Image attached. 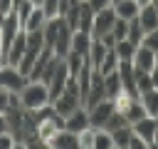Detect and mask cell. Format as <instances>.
Returning <instances> with one entry per match:
<instances>
[{"instance_id":"cell-1","label":"cell","mask_w":158,"mask_h":149,"mask_svg":"<svg viewBox=\"0 0 158 149\" xmlns=\"http://www.w3.org/2000/svg\"><path fill=\"white\" fill-rule=\"evenodd\" d=\"M20 102L25 109H40L44 104H52V94H49V87L42 82V79H27V84L22 87L20 92Z\"/></svg>"},{"instance_id":"cell-2","label":"cell","mask_w":158,"mask_h":149,"mask_svg":"<svg viewBox=\"0 0 158 149\" xmlns=\"http://www.w3.org/2000/svg\"><path fill=\"white\" fill-rule=\"evenodd\" d=\"M59 129H64V117H59L57 112L37 119V142H40L42 147H49V142L57 137Z\"/></svg>"},{"instance_id":"cell-3","label":"cell","mask_w":158,"mask_h":149,"mask_svg":"<svg viewBox=\"0 0 158 149\" xmlns=\"http://www.w3.org/2000/svg\"><path fill=\"white\" fill-rule=\"evenodd\" d=\"M27 84V74H22L20 72V67H15V65H2L0 67V89H5V92H22V87Z\"/></svg>"},{"instance_id":"cell-4","label":"cell","mask_w":158,"mask_h":149,"mask_svg":"<svg viewBox=\"0 0 158 149\" xmlns=\"http://www.w3.org/2000/svg\"><path fill=\"white\" fill-rule=\"evenodd\" d=\"M116 10L114 7H104V10H99L96 15H94V25H91V37H96V40H101L104 35H109L111 30H114V25H116Z\"/></svg>"},{"instance_id":"cell-5","label":"cell","mask_w":158,"mask_h":149,"mask_svg":"<svg viewBox=\"0 0 158 149\" xmlns=\"http://www.w3.org/2000/svg\"><path fill=\"white\" fill-rule=\"evenodd\" d=\"M116 112V104H114V99H101V102H96L94 107H89V122H91V127H104L106 124V119L111 117Z\"/></svg>"},{"instance_id":"cell-6","label":"cell","mask_w":158,"mask_h":149,"mask_svg":"<svg viewBox=\"0 0 158 149\" xmlns=\"http://www.w3.org/2000/svg\"><path fill=\"white\" fill-rule=\"evenodd\" d=\"M25 47H27V32L25 30H20L17 32V37L10 42V47L5 50V55H2V60L7 62V65H20V60H22V55H25Z\"/></svg>"},{"instance_id":"cell-7","label":"cell","mask_w":158,"mask_h":149,"mask_svg":"<svg viewBox=\"0 0 158 149\" xmlns=\"http://www.w3.org/2000/svg\"><path fill=\"white\" fill-rule=\"evenodd\" d=\"M94 15H96V10H94L86 0H81V2H79V10H77V22H74V30H81V32H89V35H91Z\"/></svg>"},{"instance_id":"cell-8","label":"cell","mask_w":158,"mask_h":149,"mask_svg":"<svg viewBox=\"0 0 158 149\" xmlns=\"http://www.w3.org/2000/svg\"><path fill=\"white\" fill-rule=\"evenodd\" d=\"M133 67H138V70H146V72H151L153 67H156V52L151 50V47H146V45H138L136 47V55H133Z\"/></svg>"},{"instance_id":"cell-9","label":"cell","mask_w":158,"mask_h":149,"mask_svg":"<svg viewBox=\"0 0 158 149\" xmlns=\"http://www.w3.org/2000/svg\"><path fill=\"white\" fill-rule=\"evenodd\" d=\"M91 122H89V109L81 104V107H77L69 117H64V127L67 129H72V132H81L84 127H89Z\"/></svg>"},{"instance_id":"cell-10","label":"cell","mask_w":158,"mask_h":149,"mask_svg":"<svg viewBox=\"0 0 158 149\" xmlns=\"http://www.w3.org/2000/svg\"><path fill=\"white\" fill-rule=\"evenodd\" d=\"M131 127H133V132H136L141 139H146V142H148V147H151L153 134H156V129H158V117H143V119L133 122Z\"/></svg>"},{"instance_id":"cell-11","label":"cell","mask_w":158,"mask_h":149,"mask_svg":"<svg viewBox=\"0 0 158 149\" xmlns=\"http://www.w3.org/2000/svg\"><path fill=\"white\" fill-rule=\"evenodd\" d=\"M49 147L52 149H79V139H77V132H72V129H59L57 132V137L49 142Z\"/></svg>"},{"instance_id":"cell-12","label":"cell","mask_w":158,"mask_h":149,"mask_svg":"<svg viewBox=\"0 0 158 149\" xmlns=\"http://www.w3.org/2000/svg\"><path fill=\"white\" fill-rule=\"evenodd\" d=\"M138 22L143 25V30H146V32L156 30V27H158V7H156L153 2L141 5V10H138Z\"/></svg>"},{"instance_id":"cell-13","label":"cell","mask_w":158,"mask_h":149,"mask_svg":"<svg viewBox=\"0 0 158 149\" xmlns=\"http://www.w3.org/2000/svg\"><path fill=\"white\" fill-rule=\"evenodd\" d=\"M109 50H111V47H106V45H104V40L91 37V47H89V55H86L89 65H91L94 70H99V65L104 62V57H106V52H109Z\"/></svg>"},{"instance_id":"cell-14","label":"cell","mask_w":158,"mask_h":149,"mask_svg":"<svg viewBox=\"0 0 158 149\" xmlns=\"http://www.w3.org/2000/svg\"><path fill=\"white\" fill-rule=\"evenodd\" d=\"M44 22H47L44 10H42L40 5H35V7H32V12L27 15V20L22 22V30H27V32H32V30H42V27H44Z\"/></svg>"},{"instance_id":"cell-15","label":"cell","mask_w":158,"mask_h":149,"mask_svg":"<svg viewBox=\"0 0 158 149\" xmlns=\"http://www.w3.org/2000/svg\"><path fill=\"white\" fill-rule=\"evenodd\" d=\"M111 7H114V10H116V15H118V17H123V20L136 17V15H138V10H141L138 0H118V2H114Z\"/></svg>"},{"instance_id":"cell-16","label":"cell","mask_w":158,"mask_h":149,"mask_svg":"<svg viewBox=\"0 0 158 149\" xmlns=\"http://www.w3.org/2000/svg\"><path fill=\"white\" fill-rule=\"evenodd\" d=\"M89 47H91V35L89 32H81V30H74L72 32V50L86 57L89 55Z\"/></svg>"},{"instance_id":"cell-17","label":"cell","mask_w":158,"mask_h":149,"mask_svg":"<svg viewBox=\"0 0 158 149\" xmlns=\"http://www.w3.org/2000/svg\"><path fill=\"white\" fill-rule=\"evenodd\" d=\"M123 117L128 119V124H133V122L148 117V114H146V107H143V102H141V97H133V99L128 102V107L123 109Z\"/></svg>"},{"instance_id":"cell-18","label":"cell","mask_w":158,"mask_h":149,"mask_svg":"<svg viewBox=\"0 0 158 149\" xmlns=\"http://www.w3.org/2000/svg\"><path fill=\"white\" fill-rule=\"evenodd\" d=\"M131 134H133V127H131V124H123V127L114 129V132H111V137H114V147H116V149H128Z\"/></svg>"},{"instance_id":"cell-19","label":"cell","mask_w":158,"mask_h":149,"mask_svg":"<svg viewBox=\"0 0 158 149\" xmlns=\"http://www.w3.org/2000/svg\"><path fill=\"white\" fill-rule=\"evenodd\" d=\"M133 82H136V89H138L141 94L156 87V84H153V77H151V72H146V70H138V67H133Z\"/></svg>"},{"instance_id":"cell-20","label":"cell","mask_w":158,"mask_h":149,"mask_svg":"<svg viewBox=\"0 0 158 149\" xmlns=\"http://www.w3.org/2000/svg\"><path fill=\"white\" fill-rule=\"evenodd\" d=\"M141 102H143V107H146V114H148V117H158V87H153V89L143 92V94H141Z\"/></svg>"},{"instance_id":"cell-21","label":"cell","mask_w":158,"mask_h":149,"mask_svg":"<svg viewBox=\"0 0 158 149\" xmlns=\"http://www.w3.org/2000/svg\"><path fill=\"white\" fill-rule=\"evenodd\" d=\"M143 37H146V30H143V25L138 22V15L136 17H131L128 20V35H126V40H131L136 47L143 42Z\"/></svg>"},{"instance_id":"cell-22","label":"cell","mask_w":158,"mask_h":149,"mask_svg":"<svg viewBox=\"0 0 158 149\" xmlns=\"http://www.w3.org/2000/svg\"><path fill=\"white\" fill-rule=\"evenodd\" d=\"M114 52L118 55V62H131L133 55H136V45L131 40H118L116 47H114Z\"/></svg>"},{"instance_id":"cell-23","label":"cell","mask_w":158,"mask_h":149,"mask_svg":"<svg viewBox=\"0 0 158 149\" xmlns=\"http://www.w3.org/2000/svg\"><path fill=\"white\" fill-rule=\"evenodd\" d=\"M94 137H96V127H84L81 132H77L79 139V149H94Z\"/></svg>"},{"instance_id":"cell-24","label":"cell","mask_w":158,"mask_h":149,"mask_svg":"<svg viewBox=\"0 0 158 149\" xmlns=\"http://www.w3.org/2000/svg\"><path fill=\"white\" fill-rule=\"evenodd\" d=\"M94 149H116L114 147V137L109 129H96V137H94Z\"/></svg>"},{"instance_id":"cell-25","label":"cell","mask_w":158,"mask_h":149,"mask_svg":"<svg viewBox=\"0 0 158 149\" xmlns=\"http://www.w3.org/2000/svg\"><path fill=\"white\" fill-rule=\"evenodd\" d=\"M116 70H118V55L114 50H109L106 57H104V62L99 65V72L101 74H109V72H116Z\"/></svg>"},{"instance_id":"cell-26","label":"cell","mask_w":158,"mask_h":149,"mask_svg":"<svg viewBox=\"0 0 158 149\" xmlns=\"http://www.w3.org/2000/svg\"><path fill=\"white\" fill-rule=\"evenodd\" d=\"M114 37L116 40H126V35H128V20H123V17H116V25H114Z\"/></svg>"},{"instance_id":"cell-27","label":"cell","mask_w":158,"mask_h":149,"mask_svg":"<svg viewBox=\"0 0 158 149\" xmlns=\"http://www.w3.org/2000/svg\"><path fill=\"white\" fill-rule=\"evenodd\" d=\"M40 7L44 10L47 17H57V15H59V0H44Z\"/></svg>"},{"instance_id":"cell-28","label":"cell","mask_w":158,"mask_h":149,"mask_svg":"<svg viewBox=\"0 0 158 149\" xmlns=\"http://www.w3.org/2000/svg\"><path fill=\"white\" fill-rule=\"evenodd\" d=\"M141 45H146V47H151L153 52H158V27L151 30V32H146V37H143Z\"/></svg>"},{"instance_id":"cell-29","label":"cell","mask_w":158,"mask_h":149,"mask_svg":"<svg viewBox=\"0 0 158 149\" xmlns=\"http://www.w3.org/2000/svg\"><path fill=\"white\" fill-rule=\"evenodd\" d=\"M12 147H17L15 144V137L10 132H0V149H12Z\"/></svg>"},{"instance_id":"cell-30","label":"cell","mask_w":158,"mask_h":149,"mask_svg":"<svg viewBox=\"0 0 158 149\" xmlns=\"http://www.w3.org/2000/svg\"><path fill=\"white\" fill-rule=\"evenodd\" d=\"M128 149H148V142L141 139V137L133 132V134H131V142H128Z\"/></svg>"},{"instance_id":"cell-31","label":"cell","mask_w":158,"mask_h":149,"mask_svg":"<svg viewBox=\"0 0 158 149\" xmlns=\"http://www.w3.org/2000/svg\"><path fill=\"white\" fill-rule=\"evenodd\" d=\"M86 2H89L96 12H99V10H104V7H111V0H86Z\"/></svg>"},{"instance_id":"cell-32","label":"cell","mask_w":158,"mask_h":149,"mask_svg":"<svg viewBox=\"0 0 158 149\" xmlns=\"http://www.w3.org/2000/svg\"><path fill=\"white\" fill-rule=\"evenodd\" d=\"M15 10V0H0V12H12Z\"/></svg>"},{"instance_id":"cell-33","label":"cell","mask_w":158,"mask_h":149,"mask_svg":"<svg viewBox=\"0 0 158 149\" xmlns=\"http://www.w3.org/2000/svg\"><path fill=\"white\" fill-rule=\"evenodd\" d=\"M7 99H10V92L0 89V112H5V109H7Z\"/></svg>"},{"instance_id":"cell-34","label":"cell","mask_w":158,"mask_h":149,"mask_svg":"<svg viewBox=\"0 0 158 149\" xmlns=\"http://www.w3.org/2000/svg\"><path fill=\"white\" fill-rule=\"evenodd\" d=\"M0 132H7V119H5V112H0Z\"/></svg>"},{"instance_id":"cell-35","label":"cell","mask_w":158,"mask_h":149,"mask_svg":"<svg viewBox=\"0 0 158 149\" xmlns=\"http://www.w3.org/2000/svg\"><path fill=\"white\" fill-rule=\"evenodd\" d=\"M151 77H153V84L158 87V62H156V67L151 70Z\"/></svg>"},{"instance_id":"cell-36","label":"cell","mask_w":158,"mask_h":149,"mask_svg":"<svg viewBox=\"0 0 158 149\" xmlns=\"http://www.w3.org/2000/svg\"><path fill=\"white\" fill-rule=\"evenodd\" d=\"M151 147H153V149H158V129H156V134H153V142H151Z\"/></svg>"},{"instance_id":"cell-37","label":"cell","mask_w":158,"mask_h":149,"mask_svg":"<svg viewBox=\"0 0 158 149\" xmlns=\"http://www.w3.org/2000/svg\"><path fill=\"white\" fill-rule=\"evenodd\" d=\"M148 2H151V0H138V5H148Z\"/></svg>"},{"instance_id":"cell-38","label":"cell","mask_w":158,"mask_h":149,"mask_svg":"<svg viewBox=\"0 0 158 149\" xmlns=\"http://www.w3.org/2000/svg\"><path fill=\"white\" fill-rule=\"evenodd\" d=\"M0 57H2V35H0Z\"/></svg>"},{"instance_id":"cell-39","label":"cell","mask_w":158,"mask_h":149,"mask_svg":"<svg viewBox=\"0 0 158 149\" xmlns=\"http://www.w3.org/2000/svg\"><path fill=\"white\" fill-rule=\"evenodd\" d=\"M32 2H35V5H42V2H44V0H32Z\"/></svg>"},{"instance_id":"cell-40","label":"cell","mask_w":158,"mask_h":149,"mask_svg":"<svg viewBox=\"0 0 158 149\" xmlns=\"http://www.w3.org/2000/svg\"><path fill=\"white\" fill-rule=\"evenodd\" d=\"M2 20H5V12H0V25H2Z\"/></svg>"},{"instance_id":"cell-41","label":"cell","mask_w":158,"mask_h":149,"mask_svg":"<svg viewBox=\"0 0 158 149\" xmlns=\"http://www.w3.org/2000/svg\"><path fill=\"white\" fill-rule=\"evenodd\" d=\"M20 2H22V0H15V7H17V5H20Z\"/></svg>"},{"instance_id":"cell-42","label":"cell","mask_w":158,"mask_h":149,"mask_svg":"<svg viewBox=\"0 0 158 149\" xmlns=\"http://www.w3.org/2000/svg\"><path fill=\"white\" fill-rule=\"evenodd\" d=\"M2 65H5V60H2V57H0V67H2Z\"/></svg>"},{"instance_id":"cell-43","label":"cell","mask_w":158,"mask_h":149,"mask_svg":"<svg viewBox=\"0 0 158 149\" xmlns=\"http://www.w3.org/2000/svg\"><path fill=\"white\" fill-rule=\"evenodd\" d=\"M156 60H158V52H156Z\"/></svg>"}]
</instances>
